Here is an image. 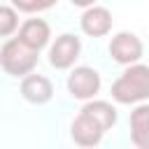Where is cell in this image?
Here are the masks:
<instances>
[{"label":"cell","instance_id":"obj_1","mask_svg":"<svg viewBox=\"0 0 149 149\" xmlns=\"http://www.w3.org/2000/svg\"><path fill=\"white\" fill-rule=\"evenodd\" d=\"M112 98L119 105H140L149 100V65L135 63L126 65V70L112 84Z\"/></svg>","mask_w":149,"mask_h":149},{"label":"cell","instance_id":"obj_2","mask_svg":"<svg viewBox=\"0 0 149 149\" xmlns=\"http://www.w3.org/2000/svg\"><path fill=\"white\" fill-rule=\"evenodd\" d=\"M40 51L26 47L19 37H9L0 49V65L9 77H26L35 70Z\"/></svg>","mask_w":149,"mask_h":149},{"label":"cell","instance_id":"obj_3","mask_svg":"<svg viewBox=\"0 0 149 149\" xmlns=\"http://www.w3.org/2000/svg\"><path fill=\"white\" fill-rule=\"evenodd\" d=\"M100 72L88 65H79L68 74V93L74 100H93L100 91Z\"/></svg>","mask_w":149,"mask_h":149},{"label":"cell","instance_id":"obj_4","mask_svg":"<svg viewBox=\"0 0 149 149\" xmlns=\"http://www.w3.org/2000/svg\"><path fill=\"white\" fill-rule=\"evenodd\" d=\"M109 56L114 63L119 65H135L140 63L142 54H144V44L142 40L135 35V33H128V30H121L116 33L112 40H109Z\"/></svg>","mask_w":149,"mask_h":149},{"label":"cell","instance_id":"obj_5","mask_svg":"<svg viewBox=\"0 0 149 149\" xmlns=\"http://www.w3.org/2000/svg\"><path fill=\"white\" fill-rule=\"evenodd\" d=\"M81 54V40L72 33H61L49 44V65L56 70H70Z\"/></svg>","mask_w":149,"mask_h":149},{"label":"cell","instance_id":"obj_6","mask_svg":"<svg viewBox=\"0 0 149 149\" xmlns=\"http://www.w3.org/2000/svg\"><path fill=\"white\" fill-rule=\"evenodd\" d=\"M105 133L107 130L84 109H79V114L74 116V121L70 126V135H72L74 144L81 149H95L100 144V140L105 137Z\"/></svg>","mask_w":149,"mask_h":149},{"label":"cell","instance_id":"obj_7","mask_svg":"<svg viewBox=\"0 0 149 149\" xmlns=\"http://www.w3.org/2000/svg\"><path fill=\"white\" fill-rule=\"evenodd\" d=\"M112 23H114L112 12L107 7H100V5H93V7L84 9V14L79 19V28L88 37H105V35H109Z\"/></svg>","mask_w":149,"mask_h":149},{"label":"cell","instance_id":"obj_8","mask_svg":"<svg viewBox=\"0 0 149 149\" xmlns=\"http://www.w3.org/2000/svg\"><path fill=\"white\" fill-rule=\"evenodd\" d=\"M21 95L30 105H47L54 98V84L49 81V77L30 72L21 79Z\"/></svg>","mask_w":149,"mask_h":149},{"label":"cell","instance_id":"obj_9","mask_svg":"<svg viewBox=\"0 0 149 149\" xmlns=\"http://www.w3.org/2000/svg\"><path fill=\"white\" fill-rule=\"evenodd\" d=\"M26 47L35 49V51H42L49 40H51V28L44 19H26L19 28V35H16Z\"/></svg>","mask_w":149,"mask_h":149},{"label":"cell","instance_id":"obj_10","mask_svg":"<svg viewBox=\"0 0 149 149\" xmlns=\"http://www.w3.org/2000/svg\"><path fill=\"white\" fill-rule=\"evenodd\" d=\"M130 142L135 149H149V105L140 102L130 112Z\"/></svg>","mask_w":149,"mask_h":149},{"label":"cell","instance_id":"obj_11","mask_svg":"<svg viewBox=\"0 0 149 149\" xmlns=\"http://www.w3.org/2000/svg\"><path fill=\"white\" fill-rule=\"evenodd\" d=\"M81 109L88 112L105 130L114 128V123H116V109H114V105H109V102H105V100H86V105H84Z\"/></svg>","mask_w":149,"mask_h":149},{"label":"cell","instance_id":"obj_12","mask_svg":"<svg viewBox=\"0 0 149 149\" xmlns=\"http://www.w3.org/2000/svg\"><path fill=\"white\" fill-rule=\"evenodd\" d=\"M19 14H16V7L14 5H2L0 7V35L2 37H9L14 30H19Z\"/></svg>","mask_w":149,"mask_h":149},{"label":"cell","instance_id":"obj_13","mask_svg":"<svg viewBox=\"0 0 149 149\" xmlns=\"http://www.w3.org/2000/svg\"><path fill=\"white\" fill-rule=\"evenodd\" d=\"M58 0H12V5L19 9V12H26V14H35V12H44V9H51Z\"/></svg>","mask_w":149,"mask_h":149},{"label":"cell","instance_id":"obj_14","mask_svg":"<svg viewBox=\"0 0 149 149\" xmlns=\"http://www.w3.org/2000/svg\"><path fill=\"white\" fill-rule=\"evenodd\" d=\"M74 7H81V9H88V7H93L95 5V0H70Z\"/></svg>","mask_w":149,"mask_h":149}]
</instances>
